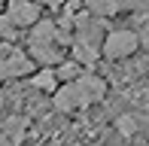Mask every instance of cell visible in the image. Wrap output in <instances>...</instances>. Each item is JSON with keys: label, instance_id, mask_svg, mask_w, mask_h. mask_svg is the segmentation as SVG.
Instances as JSON below:
<instances>
[{"label": "cell", "instance_id": "obj_1", "mask_svg": "<svg viewBox=\"0 0 149 146\" xmlns=\"http://www.w3.org/2000/svg\"><path fill=\"white\" fill-rule=\"evenodd\" d=\"M73 37L67 31H61L52 18H40L37 24L28 31V46H24V55L31 58L40 67H55L64 61V49H70Z\"/></svg>", "mask_w": 149, "mask_h": 146}, {"label": "cell", "instance_id": "obj_2", "mask_svg": "<svg viewBox=\"0 0 149 146\" xmlns=\"http://www.w3.org/2000/svg\"><path fill=\"white\" fill-rule=\"evenodd\" d=\"M107 97V79L100 73H82L76 82L58 85L52 95V107L58 113H82Z\"/></svg>", "mask_w": 149, "mask_h": 146}, {"label": "cell", "instance_id": "obj_3", "mask_svg": "<svg viewBox=\"0 0 149 146\" xmlns=\"http://www.w3.org/2000/svg\"><path fill=\"white\" fill-rule=\"evenodd\" d=\"M137 49H140V34L134 28H113L107 31L104 43H100V61L110 64L128 61L131 55H137Z\"/></svg>", "mask_w": 149, "mask_h": 146}, {"label": "cell", "instance_id": "obj_4", "mask_svg": "<svg viewBox=\"0 0 149 146\" xmlns=\"http://www.w3.org/2000/svg\"><path fill=\"white\" fill-rule=\"evenodd\" d=\"M33 73V61L15 43H0V82L6 79H24Z\"/></svg>", "mask_w": 149, "mask_h": 146}, {"label": "cell", "instance_id": "obj_5", "mask_svg": "<svg viewBox=\"0 0 149 146\" xmlns=\"http://www.w3.org/2000/svg\"><path fill=\"white\" fill-rule=\"evenodd\" d=\"M3 15L9 18V24H12L15 31H31L33 24L43 18V9H40L33 0H12V3L6 6Z\"/></svg>", "mask_w": 149, "mask_h": 146}, {"label": "cell", "instance_id": "obj_6", "mask_svg": "<svg viewBox=\"0 0 149 146\" xmlns=\"http://www.w3.org/2000/svg\"><path fill=\"white\" fill-rule=\"evenodd\" d=\"M0 131L9 140V146H22V140L28 137V119L22 113H9V116L0 119Z\"/></svg>", "mask_w": 149, "mask_h": 146}, {"label": "cell", "instance_id": "obj_7", "mask_svg": "<svg viewBox=\"0 0 149 146\" xmlns=\"http://www.w3.org/2000/svg\"><path fill=\"white\" fill-rule=\"evenodd\" d=\"M70 61H73V64H79V67H82V73H94V67L100 64V49L70 43Z\"/></svg>", "mask_w": 149, "mask_h": 146}, {"label": "cell", "instance_id": "obj_8", "mask_svg": "<svg viewBox=\"0 0 149 146\" xmlns=\"http://www.w3.org/2000/svg\"><path fill=\"white\" fill-rule=\"evenodd\" d=\"M31 88H37V91H43V95H55V88H58V79H55V73H52V67H43V70H33L31 73Z\"/></svg>", "mask_w": 149, "mask_h": 146}, {"label": "cell", "instance_id": "obj_9", "mask_svg": "<svg viewBox=\"0 0 149 146\" xmlns=\"http://www.w3.org/2000/svg\"><path fill=\"white\" fill-rule=\"evenodd\" d=\"M85 12H88L91 18H100V22H107V18L119 15V6L113 3V0H85Z\"/></svg>", "mask_w": 149, "mask_h": 146}, {"label": "cell", "instance_id": "obj_10", "mask_svg": "<svg viewBox=\"0 0 149 146\" xmlns=\"http://www.w3.org/2000/svg\"><path fill=\"white\" fill-rule=\"evenodd\" d=\"M52 73H55L58 85H67V82H76V79L82 76V67H79V64H73L70 58H64L61 64H55V67H52Z\"/></svg>", "mask_w": 149, "mask_h": 146}, {"label": "cell", "instance_id": "obj_11", "mask_svg": "<svg viewBox=\"0 0 149 146\" xmlns=\"http://www.w3.org/2000/svg\"><path fill=\"white\" fill-rule=\"evenodd\" d=\"M15 37H18V31L9 24L6 15H0V43H15Z\"/></svg>", "mask_w": 149, "mask_h": 146}, {"label": "cell", "instance_id": "obj_12", "mask_svg": "<svg viewBox=\"0 0 149 146\" xmlns=\"http://www.w3.org/2000/svg\"><path fill=\"white\" fill-rule=\"evenodd\" d=\"M119 131L125 137H131L134 131H137V122H134V116H119Z\"/></svg>", "mask_w": 149, "mask_h": 146}, {"label": "cell", "instance_id": "obj_13", "mask_svg": "<svg viewBox=\"0 0 149 146\" xmlns=\"http://www.w3.org/2000/svg\"><path fill=\"white\" fill-rule=\"evenodd\" d=\"M6 104H9V91H6L3 82H0V119H3V113H6Z\"/></svg>", "mask_w": 149, "mask_h": 146}, {"label": "cell", "instance_id": "obj_14", "mask_svg": "<svg viewBox=\"0 0 149 146\" xmlns=\"http://www.w3.org/2000/svg\"><path fill=\"white\" fill-rule=\"evenodd\" d=\"M0 146H9V140L3 137V131H0Z\"/></svg>", "mask_w": 149, "mask_h": 146}]
</instances>
